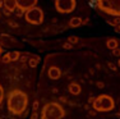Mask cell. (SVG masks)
Here are the masks:
<instances>
[{"label":"cell","instance_id":"6da1fadb","mask_svg":"<svg viewBox=\"0 0 120 119\" xmlns=\"http://www.w3.org/2000/svg\"><path fill=\"white\" fill-rule=\"evenodd\" d=\"M8 110L14 115H22L28 109V96L22 90H12L7 96Z\"/></svg>","mask_w":120,"mask_h":119},{"label":"cell","instance_id":"7a4b0ae2","mask_svg":"<svg viewBox=\"0 0 120 119\" xmlns=\"http://www.w3.org/2000/svg\"><path fill=\"white\" fill-rule=\"evenodd\" d=\"M65 111L58 103H46L41 109V119H63Z\"/></svg>","mask_w":120,"mask_h":119},{"label":"cell","instance_id":"3957f363","mask_svg":"<svg viewBox=\"0 0 120 119\" xmlns=\"http://www.w3.org/2000/svg\"><path fill=\"white\" fill-rule=\"evenodd\" d=\"M93 109L96 111H100V113H109V111H112L114 107H115V101L114 99L111 97L110 95H100L95 99L92 104Z\"/></svg>","mask_w":120,"mask_h":119},{"label":"cell","instance_id":"277c9868","mask_svg":"<svg viewBox=\"0 0 120 119\" xmlns=\"http://www.w3.org/2000/svg\"><path fill=\"white\" fill-rule=\"evenodd\" d=\"M96 5L102 12L120 18V0H98Z\"/></svg>","mask_w":120,"mask_h":119},{"label":"cell","instance_id":"5b68a950","mask_svg":"<svg viewBox=\"0 0 120 119\" xmlns=\"http://www.w3.org/2000/svg\"><path fill=\"white\" fill-rule=\"evenodd\" d=\"M24 19L26 22H28L30 24H35V26H38L44 22V12H42L41 8L35 7L31 8L30 10L24 13Z\"/></svg>","mask_w":120,"mask_h":119},{"label":"cell","instance_id":"8992f818","mask_svg":"<svg viewBox=\"0 0 120 119\" xmlns=\"http://www.w3.org/2000/svg\"><path fill=\"white\" fill-rule=\"evenodd\" d=\"M77 7L75 0H56L55 1V9L61 14H68L74 12Z\"/></svg>","mask_w":120,"mask_h":119},{"label":"cell","instance_id":"52a82bcc","mask_svg":"<svg viewBox=\"0 0 120 119\" xmlns=\"http://www.w3.org/2000/svg\"><path fill=\"white\" fill-rule=\"evenodd\" d=\"M17 4H18V9L23 10L26 13L31 8L37 7V0H17Z\"/></svg>","mask_w":120,"mask_h":119},{"label":"cell","instance_id":"ba28073f","mask_svg":"<svg viewBox=\"0 0 120 119\" xmlns=\"http://www.w3.org/2000/svg\"><path fill=\"white\" fill-rule=\"evenodd\" d=\"M3 8H4L7 12H9V13L14 12L15 9H18L17 0H5V1H4V5H3Z\"/></svg>","mask_w":120,"mask_h":119},{"label":"cell","instance_id":"9c48e42d","mask_svg":"<svg viewBox=\"0 0 120 119\" xmlns=\"http://www.w3.org/2000/svg\"><path fill=\"white\" fill-rule=\"evenodd\" d=\"M47 74L51 79H59L60 76H61V70H60L58 67H51L50 69H49Z\"/></svg>","mask_w":120,"mask_h":119},{"label":"cell","instance_id":"30bf717a","mask_svg":"<svg viewBox=\"0 0 120 119\" xmlns=\"http://www.w3.org/2000/svg\"><path fill=\"white\" fill-rule=\"evenodd\" d=\"M81 91H82V88L77 82H73V83L69 84V92L72 93V95H79Z\"/></svg>","mask_w":120,"mask_h":119},{"label":"cell","instance_id":"8fae6325","mask_svg":"<svg viewBox=\"0 0 120 119\" xmlns=\"http://www.w3.org/2000/svg\"><path fill=\"white\" fill-rule=\"evenodd\" d=\"M83 23H84V21L82 18H78V17H74V18H72L69 21V26L70 27H79Z\"/></svg>","mask_w":120,"mask_h":119},{"label":"cell","instance_id":"7c38bea8","mask_svg":"<svg viewBox=\"0 0 120 119\" xmlns=\"http://www.w3.org/2000/svg\"><path fill=\"white\" fill-rule=\"evenodd\" d=\"M118 40L116 38H109L107 41H106V46L109 47V49H111V50H115V49H118Z\"/></svg>","mask_w":120,"mask_h":119},{"label":"cell","instance_id":"4fadbf2b","mask_svg":"<svg viewBox=\"0 0 120 119\" xmlns=\"http://www.w3.org/2000/svg\"><path fill=\"white\" fill-rule=\"evenodd\" d=\"M106 22H107L109 26H112L114 28H115V27H118L120 24V18L119 17H115V18H112V19H107Z\"/></svg>","mask_w":120,"mask_h":119},{"label":"cell","instance_id":"5bb4252c","mask_svg":"<svg viewBox=\"0 0 120 119\" xmlns=\"http://www.w3.org/2000/svg\"><path fill=\"white\" fill-rule=\"evenodd\" d=\"M9 54H10V60L12 61H17L19 58H21V53L19 51H12Z\"/></svg>","mask_w":120,"mask_h":119},{"label":"cell","instance_id":"9a60e30c","mask_svg":"<svg viewBox=\"0 0 120 119\" xmlns=\"http://www.w3.org/2000/svg\"><path fill=\"white\" fill-rule=\"evenodd\" d=\"M68 41H69V44H77V42L79 41V38L77 37V36H69Z\"/></svg>","mask_w":120,"mask_h":119},{"label":"cell","instance_id":"2e32d148","mask_svg":"<svg viewBox=\"0 0 120 119\" xmlns=\"http://www.w3.org/2000/svg\"><path fill=\"white\" fill-rule=\"evenodd\" d=\"M37 60H38V58H31L30 59V65L31 67H36L37 65V63H38V61H37Z\"/></svg>","mask_w":120,"mask_h":119},{"label":"cell","instance_id":"e0dca14e","mask_svg":"<svg viewBox=\"0 0 120 119\" xmlns=\"http://www.w3.org/2000/svg\"><path fill=\"white\" fill-rule=\"evenodd\" d=\"M3 61H4V63H10V54L8 53V54H5V55H3Z\"/></svg>","mask_w":120,"mask_h":119},{"label":"cell","instance_id":"ac0fdd59","mask_svg":"<svg viewBox=\"0 0 120 119\" xmlns=\"http://www.w3.org/2000/svg\"><path fill=\"white\" fill-rule=\"evenodd\" d=\"M3 101H4V90H3L1 84H0V105H1Z\"/></svg>","mask_w":120,"mask_h":119},{"label":"cell","instance_id":"d6986e66","mask_svg":"<svg viewBox=\"0 0 120 119\" xmlns=\"http://www.w3.org/2000/svg\"><path fill=\"white\" fill-rule=\"evenodd\" d=\"M112 55H115V56H120V50H119V49L112 50Z\"/></svg>","mask_w":120,"mask_h":119},{"label":"cell","instance_id":"ffe728a7","mask_svg":"<svg viewBox=\"0 0 120 119\" xmlns=\"http://www.w3.org/2000/svg\"><path fill=\"white\" fill-rule=\"evenodd\" d=\"M64 49H72V44H69V42L64 44Z\"/></svg>","mask_w":120,"mask_h":119},{"label":"cell","instance_id":"44dd1931","mask_svg":"<svg viewBox=\"0 0 120 119\" xmlns=\"http://www.w3.org/2000/svg\"><path fill=\"white\" fill-rule=\"evenodd\" d=\"M37 107H38V103H37V101H35V103H33V109H37Z\"/></svg>","mask_w":120,"mask_h":119},{"label":"cell","instance_id":"7402d4cb","mask_svg":"<svg viewBox=\"0 0 120 119\" xmlns=\"http://www.w3.org/2000/svg\"><path fill=\"white\" fill-rule=\"evenodd\" d=\"M109 67H110V68H111V69H114V70H115V69H116V68H115V65H114V64H112V63H110V64H109Z\"/></svg>","mask_w":120,"mask_h":119},{"label":"cell","instance_id":"603a6c76","mask_svg":"<svg viewBox=\"0 0 120 119\" xmlns=\"http://www.w3.org/2000/svg\"><path fill=\"white\" fill-rule=\"evenodd\" d=\"M115 31H116V32H119V33H120V24H119L118 27H115Z\"/></svg>","mask_w":120,"mask_h":119},{"label":"cell","instance_id":"cb8c5ba5","mask_svg":"<svg viewBox=\"0 0 120 119\" xmlns=\"http://www.w3.org/2000/svg\"><path fill=\"white\" fill-rule=\"evenodd\" d=\"M4 5V1H0V7H3Z\"/></svg>","mask_w":120,"mask_h":119},{"label":"cell","instance_id":"d4e9b609","mask_svg":"<svg viewBox=\"0 0 120 119\" xmlns=\"http://www.w3.org/2000/svg\"><path fill=\"white\" fill-rule=\"evenodd\" d=\"M3 53V47H1V45H0V54Z\"/></svg>","mask_w":120,"mask_h":119},{"label":"cell","instance_id":"484cf974","mask_svg":"<svg viewBox=\"0 0 120 119\" xmlns=\"http://www.w3.org/2000/svg\"><path fill=\"white\" fill-rule=\"evenodd\" d=\"M118 64H119V67H120V59H119V60H118Z\"/></svg>","mask_w":120,"mask_h":119}]
</instances>
